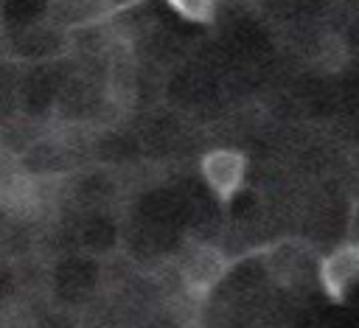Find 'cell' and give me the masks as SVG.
Returning a JSON list of instances; mask_svg holds the SVG:
<instances>
[{
  "label": "cell",
  "instance_id": "6da1fadb",
  "mask_svg": "<svg viewBox=\"0 0 359 328\" xmlns=\"http://www.w3.org/2000/svg\"><path fill=\"white\" fill-rule=\"evenodd\" d=\"M264 269L280 289H306L309 283H317V264L320 255L314 244L303 235H286L261 250Z\"/></svg>",
  "mask_w": 359,
  "mask_h": 328
},
{
  "label": "cell",
  "instance_id": "7a4b0ae2",
  "mask_svg": "<svg viewBox=\"0 0 359 328\" xmlns=\"http://www.w3.org/2000/svg\"><path fill=\"white\" fill-rule=\"evenodd\" d=\"M199 174L208 185V191L227 205L247 182V154L233 146H219L202 154L199 160Z\"/></svg>",
  "mask_w": 359,
  "mask_h": 328
},
{
  "label": "cell",
  "instance_id": "3957f363",
  "mask_svg": "<svg viewBox=\"0 0 359 328\" xmlns=\"http://www.w3.org/2000/svg\"><path fill=\"white\" fill-rule=\"evenodd\" d=\"M230 258L213 247V244H194L182 264H180V278H182V289L188 292V297L194 300H205L230 272Z\"/></svg>",
  "mask_w": 359,
  "mask_h": 328
},
{
  "label": "cell",
  "instance_id": "277c9868",
  "mask_svg": "<svg viewBox=\"0 0 359 328\" xmlns=\"http://www.w3.org/2000/svg\"><path fill=\"white\" fill-rule=\"evenodd\" d=\"M359 283V250L339 241L328 252L320 255L317 264V286L331 297L342 300Z\"/></svg>",
  "mask_w": 359,
  "mask_h": 328
},
{
  "label": "cell",
  "instance_id": "5b68a950",
  "mask_svg": "<svg viewBox=\"0 0 359 328\" xmlns=\"http://www.w3.org/2000/svg\"><path fill=\"white\" fill-rule=\"evenodd\" d=\"M171 11H177L182 20L196 22V25H210L219 14L222 0H165Z\"/></svg>",
  "mask_w": 359,
  "mask_h": 328
},
{
  "label": "cell",
  "instance_id": "8992f818",
  "mask_svg": "<svg viewBox=\"0 0 359 328\" xmlns=\"http://www.w3.org/2000/svg\"><path fill=\"white\" fill-rule=\"evenodd\" d=\"M342 241L359 250V191H353L351 199H348L345 224H342Z\"/></svg>",
  "mask_w": 359,
  "mask_h": 328
},
{
  "label": "cell",
  "instance_id": "52a82bcc",
  "mask_svg": "<svg viewBox=\"0 0 359 328\" xmlns=\"http://www.w3.org/2000/svg\"><path fill=\"white\" fill-rule=\"evenodd\" d=\"M0 328H22V322L11 320V317H0Z\"/></svg>",
  "mask_w": 359,
  "mask_h": 328
}]
</instances>
